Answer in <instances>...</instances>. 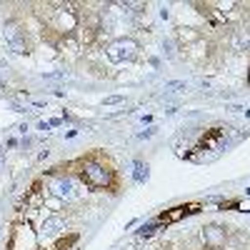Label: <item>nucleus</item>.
Returning <instances> with one entry per match:
<instances>
[{"instance_id":"3","label":"nucleus","mask_w":250,"mask_h":250,"mask_svg":"<svg viewBox=\"0 0 250 250\" xmlns=\"http://www.w3.org/2000/svg\"><path fill=\"white\" fill-rule=\"evenodd\" d=\"M203 243H205V248H210V250H220L225 245V230L218 228V225L203 228Z\"/></svg>"},{"instance_id":"2","label":"nucleus","mask_w":250,"mask_h":250,"mask_svg":"<svg viewBox=\"0 0 250 250\" xmlns=\"http://www.w3.org/2000/svg\"><path fill=\"white\" fill-rule=\"evenodd\" d=\"M83 178H85V183L90 188H105L110 183V175L103 170L100 165H95V163H88L85 168H83Z\"/></svg>"},{"instance_id":"6","label":"nucleus","mask_w":250,"mask_h":250,"mask_svg":"<svg viewBox=\"0 0 250 250\" xmlns=\"http://www.w3.org/2000/svg\"><path fill=\"white\" fill-rule=\"evenodd\" d=\"M123 98L120 95H113V98H105V100H103V105H113V103H120Z\"/></svg>"},{"instance_id":"1","label":"nucleus","mask_w":250,"mask_h":250,"mask_svg":"<svg viewBox=\"0 0 250 250\" xmlns=\"http://www.w3.org/2000/svg\"><path fill=\"white\" fill-rule=\"evenodd\" d=\"M135 50H138V43H135V40L120 38V40H115V43H110L108 58H110L113 62H123V60H130V58L135 55Z\"/></svg>"},{"instance_id":"4","label":"nucleus","mask_w":250,"mask_h":250,"mask_svg":"<svg viewBox=\"0 0 250 250\" xmlns=\"http://www.w3.org/2000/svg\"><path fill=\"white\" fill-rule=\"evenodd\" d=\"M50 190H53V195H58L62 200H70V198H75V183L70 178H58L50 183Z\"/></svg>"},{"instance_id":"5","label":"nucleus","mask_w":250,"mask_h":250,"mask_svg":"<svg viewBox=\"0 0 250 250\" xmlns=\"http://www.w3.org/2000/svg\"><path fill=\"white\" fill-rule=\"evenodd\" d=\"M62 230H65V220H62L60 215H53L43 223V228H40V235L43 238H58Z\"/></svg>"}]
</instances>
